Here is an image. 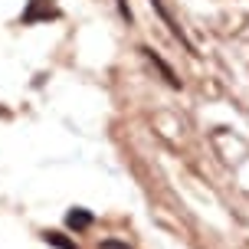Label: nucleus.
<instances>
[{"instance_id":"f03ea898","label":"nucleus","mask_w":249,"mask_h":249,"mask_svg":"<svg viewBox=\"0 0 249 249\" xmlns=\"http://www.w3.org/2000/svg\"><path fill=\"white\" fill-rule=\"evenodd\" d=\"M148 3H151V7H154V10H158V17H161V20H164V26H167V30H171V33H174V36H177V39H180V43H184V46H187V53H194V46H190V39H187V36H184V30H180V26L174 23V17L167 13V7H164L161 0H148Z\"/></svg>"},{"instance_id":"39448f33","label":"nucleus","mask_w":249,"mask_h":249,"mask_svg":"<svg viewBox=\"0 0 249 249\" xmlns=\"http://www.w3.org/2000/svg\"><path fill=\"white\" fill-rule=\"evenodd\" d=\"M43 239L50 243V246H56V249H79L72 243V239L66 236V233H56V230H50V233H43Z\"/></svg>"},{"instance_id":"20e7f679","label":"nucleus","mask_w":249,"mask_h":249,"mask_svg":"<svg viewBox=\"0 0 249 249\" xmlns=\"http://www.w3.org/2000/svg\"><path fill=\"white\" fill-rule=\"evenodd\" d=\"M141 53H144V56H148V59L154 62L158 69H161V72H164V79H167L171 86H174V89H180V79H177V72H174V69H171V66H167V62L161 59V56H158V53H154V50H148V46H144V50H141Z\"/></svg>"},{"instance_id":"423d86ee","label":"nucleus","mask_w":249,"mask_h":249,"mask_svg":"<svg viewBox=\"0 0 249 249\" xmlns=\"http://www.w3.org/2000/svg\"><path fill=\"white\" fill-rule=\"evenodd\" d=\"M118 13H122V20H128V23L135 20V17H131V10H128V3H124V0H118Z\"/></svg>"},{"instance_id":"7ed1b4c3","label":"nucleus","mask_w":249,"mask_h":249,"mask_svg":"<svg viewBox=\"0 0 249 249\" xmlns=\"http://www.w3.org/2000/svg\"><path fill=\"white\" fill-rule=\"evenodd\" d=\"M92 223H95V216H92L86 207H72V210L66 213V226H69V230H75V233H86Z\"/></svg>"},{"instance_id":"0eeeda50","label":"nucleus","mask_w":249,"mask_h":249,"mask_svg":"<svg viewBox=\"0 0 249 249\" xmlns=\"http://www.w3.org/2000/svg\"><path fill=\"white\" fill-rule=\"evenodd\" d=\"M102 249H128V246H124V243H112V239H108V243H102Z\"/></svg>"},{"instance_id":"f257e3e1","label":"nucleus","mask_w":249,"mask_h":249,"mask_svg":"<svg viewBox=\"0 0 249 249\" xmlns=\"http://www.w3.org/2000/svg\"><path fill=\"white\" fill-rule=\"evenodd\" d=\"M56 17H59V10H56V3H53V0H30V3H26V10L20 13V23L33 26V23L56 20Z\"/></svg>"}]
</instances>
